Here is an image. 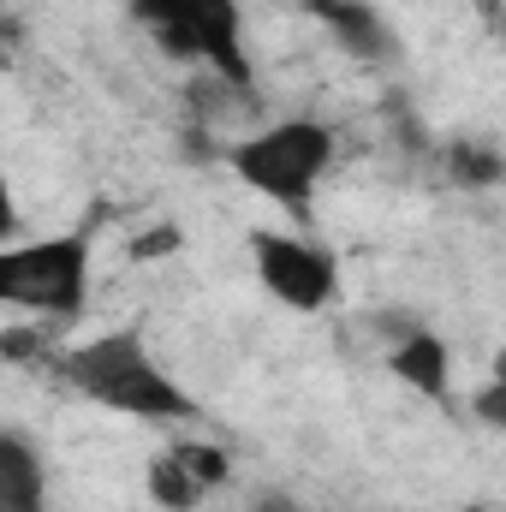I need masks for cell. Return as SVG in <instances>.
<instances>
[{
    "label": "cell",
    "instance_id": "14",
    "mask_svg": "<svg viewBox=\"0 0 506 512\" xmlns=\"http://www.w3.org/2000/svg\"><path fill=\"white\" fill-rule=\"evenodd\" d=\"M12 239H24V209H18L12 179L0 173V245H12Z\"/></svg>",
    "mask_w": 506,
    "mask_h": 512
},
{
    "label": "cell",
    "instance_id": "11",
    "mask_svg": "<svg viewBox=\"0 0 506 512\" xmlns=\"http://www.w3.org/2000/svg\"><path fill=\"white\" fill-rule=\"evenodd\" d=\"M179 251H185V233H179L173 221H161V227H149V233L126 239L131 262H167V256H179Z\"/></svg>",
    "mask_w": 506,
    "mask_h": 512
},
{
    "label": "cell",
    "instance_id": "2",
    "mask_svg": "<svg viewBox=\"0 0 506 512\" xmlns=\"http://www.w3.org/2000/svg\"><path fill=\"white\" fill-rule=\"evenodd\" d=\"M334 161H340V137L328 120H310V114L274 120L227 149V167L239 173V185H251L262 203L286 209L292 221H310V203L334 173Z\"/></svg>",
    "mask_w": 506,
    "mask_h": 512
},
{
    "label": "cell",
    "instance_id": "3",
    "mask_svg": "<svg viewBox=\"0 0 506 512\" xmlns=\"http://www.w3.org/2000/svg\"><path fill=\"white\" fill-rule=\"evenodd\" d=\"M131 24L179 66H203L227 90H251V42L239 0H126Z\"/></svg>",
    "mask_w": 506,
    "mask_h": 512
},
{
    "label": "cell",
    "instance_id": "5",
    "mask_svg": "<svg viewBox=\"0 0 506 512\" xmlns=\"http://www.w3.org/2000/svg\"><path fill=\"white\" fill-rule=\"evenodd\" d=\"M251 262L268 298L298 316H316L340 298V256L310 233H251Z\"/></svg>",
    "mask_w": 506,
    "mask_h": 512
},
{
    "label": "cell",
    "instance_id": "15",
    "mask_svg": "<svg viewBox=\"0 0 506 512\" xmlns=\"http://www.w3.org/2000/svg\"><path fill=\"white\" fill-rule=\"evenodd\" d=\"M501 399H506L501 387H483V393H477V411H483V417H489L495 429H501V423H506V405H501Z\"/></svg>",
    "mask_w": 506,
    "mask_h": 512
},
{
    "label": "cell",
    "instance_id": "17",
    "mask_svg": "<svg viewBox=\"0 0 506 512\" xmlns=\"http://www.w3.org/2000/svg\"><path fill=\"white\" fill-rule=\"evenodd\" d=\"M465 512H495V507H465Z\"/></svg>",
    "mask_w": 506,
    "mask_h": 512
},
{
    "label": "cell",
    "instance_id": "10",
    "mask_svg": "<svg viewBox=\"0 0 506 512\" xmlns=\"http://www.w3.org/2000/svg\"><path fill=\"white\" fill-rule=\"evenodd\" d=\"M167 453H173V459H179V465H185V471H191V477L209 489V495H215V489L233 477V459H227V447H209V441H173Z\"/></svg>",
    "mask_w": 506,
    "mask_h": 512
},
{
    "label": "cell",
    "instance_id": "12",
    "mask_svg": "<svg viewBox=\"0 0 506 512\" xmlns=\"http://www.w3.org/2000/svg\"><path fill=\"white\" fill-rule=\"evenodd\" d=\"M453 179H465V185H495V179H501V149H489V143L459 149V155H453Z\"/></svg>",
    "mask_w": 506,
    "mask_h": 512
},
{
    "label": "cell",
    "instance_id": "16",
    "mask_svg": "<svg viewBox=\"0 0 506 512\" xmlns=\"http://www.w3.org/2000/svg\"><path fill=\"white\" fill-rule=\"evenodd\" d=\"M256 512H298V507H256Z\"/></svg>",
    "mask_w": 506,
    "mask_h": 512
},
{
    "label": "cell",
    "instance_id": "4",
    "mask_svg": "<svg viewBox=\"0 0 506 512\" xmlns=\"http://www.w3.org/2000/svg\"><path fill=\"white\" fill-rule=\"evenodd\" d=\"M90 233H42L0 245V304L30 322H78L96 286Z\"/></svg>",
    "mask_w": 506,
    "mask_h": 512
},
{
    "label": "cell",
    "instance_id": "13",
    "mask_svg": "<svg viewBox=\"0 0 506 512\" xmlns=\"http://www.w3.org/2000/svg\"><path fill=\"white\" fill-rule=\"evenodd\" d=\"M48 328H54V322L6 328V334H0V358H12V364H24V358H42V352H48Z\"/></svg>",
    "mask_w": 506,
    "mask_h": 512
},
{
    "label": "cell",
    "instance_id": "9",
    "mask_svg": "<svg viewBox=\"0 0 506 512\" xmlns=\"http://www.w3.org/2000/svg\"><path fill=\"white\" fill-rule=\"evenodd\" d=\"M143 489H149V501H155L161 512H197V507H203V495H209V489H203V483L173 459V453H155V459H149Z\"/></svg>",
    "mask_w": 506,
    "mask_h": 512
},
{
    "label": "cell",
    "instance_id": "1",
    "mask_svg": "<svg viewBox=\"0 0 506 512\" xmlns=\"http://www.w3.org/2000/svg\"><path fill=\"white\" fill-rule=\"evenodd\" d=\"M54 364L78 399L120 411L131 423H191L197 417L191 387L149 352V340L137 328H108V334L78 340V346H60Z\"/></svg>",
    "mask_w": 506,
    "mask_h": 512
},
{
    "label": "cell",
    "instance_id": "7",
    "mask_svg": "<svg viewBox=\"0 0 506 512\" xmlns=\"http://www.w3.org/2000/svg\"><path fill=\"white\" fill-rule=\"evenodd\" d=\"M387 376L393 382H405L417 399H447L453 393V346L435 334V328H423V322H411L405 334H393V346H387Z\"/></svg>",
    "mask_w": 506,
    "mask_h": 512
},
{
    "label": "cell",
    "instance_id": "8",
    "mask_svg": "<svg viewBox=\"0 0 506 512\" xmlns=\"http://www.w3.org/2000/svg\"><path fill=\"white\" fill-rule=\"evenodd\" d=\"M0 512H48V465L18 429H0Z\"/></svg>",
    "mask_w": 506,
    "mask_h": 512
},
{
    "label": "cell",
    "instance_id": "6",
    "mask_svg": "<svg viewBox=\"0 0 506 512\" xmlns=\"http://www.w3.org/2000/svg\"><path fill=\"white\" fill-rule=\"evenodd\" d=\"M310 12L322 18V30H328L358 66H399L405 42H399V30L381 18L370 0H310Z\"/></svg>",
    "mask_w": 506,
    "mask_h": 512
}]
</instances>
